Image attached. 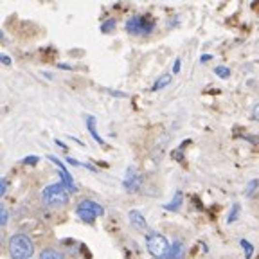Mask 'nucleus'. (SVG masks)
Returning <instances> with one entry per match:
<instances>
[{"mask_svg":"<svg viewBox=\"0 0 259 259\" xmlns=\"http://www.w3.org/2000/svg\"><path fill=\"white\" fill-rule=\"evenodd\" d=\"M85 121H87V130H89V133L92 135V139L99 146H105V140H103V137L97 133V126H95V124H97V119H95L94 115H87Z\"/></svg>","mask_w":259,"mask_h":259,"instance_id":"9","label":"nucleus"},{"mask_svg":"<svg viewBox=\"0 0 259 259\" xmlns=\"http://www.w3.org/2000/svg\"><path fill=\"white\" fill-rule=\"evenodd\" d=\"M7 193V178H2L0 180V196H6Z\"/></svg>","mask_w":259,"mask_h":259,"instance_id":"21","label":"nucleus"},{"mask_svg":"<svg viewBox=\"0 0 259 259\" xmlns=\"http://www.w3.org/2000/svg\"><path fill=\"white\" fill-rule=\"evenodd\" d=\"M146 246H148V252L152 254L153 258L166 259V256L169 252L171 243L166 240V236H162V234L150 232L146 234Z\"/></svg>","mask_w":259,"mask_h":259,"instance_id":"5","label":"nucleus"},{"mask_svg":"<svg viewBox=\"0 0 259 259\" xmlns=\"http://www.w3.org/2000/svg\"><path fill=\"white\" fill-rule=\"evenodd\" d=\"M58 67H60V69H63V70H72V67L67 65V63H58Z\"/></svg>","mask_w":259,"mask_h":259,"instance_id":"30","label":"nucleus"},{"mask_svg":"<svg viewBox=\"0 0 259 259\" xmlns=\"http://www.w3.org/2000/svg\"><path fill=\"white\" fill-rule=\"evenodd\" d=\"M252 117H254V121L259 122V105H256V107L252 108Z\"/></svg>","mask_w":259,"mask_h":259,"instance_id":"28","label":"nucleus"},{"mask_svg":"<svg viewBox=\"0 0 259 259\" xmlns=\"http://www.w3.org/2000/svg\"><path fill=\"white\" fill-rule=\"evenodd\" d=\"M0 61L6 65V67H9V65H11V58L7 56V54H2V56H0Z\"/></svg>","mask_w":259,"mask_h":259,"instance_id":"24","label":"nucleus"},{"mask_svg":"<svg viewBox=\"0 0 259 259\" xmlns=\"http://www.w3.org/2000/svg\"><path fill=\"white\" fill-rule=\"evenodd\" d=\"M211 60H213V54H202V56H200V63H207Z\"/></svg>","mask_w":259,"mask_h":259,"instance_id":"27","label":"nucleus"},{"mask_svg":"<svg viewBox=\"0 0 259 259\" xmlns=\"http://www.w3.org/2000/svg\"><path fill=\"white\" fill-rule=\"evenodd\" d=\"M7 221H9V211L6 207L0 209V223H2V227H6Z\"/></svg>","mask_w":259,"mask_h":259,"instance_id":"19","label":"nucleus"},{"mask_svg":"<svg viewBox=\"0 0 259 259\" xmlns=\"http://www.w3.org/2000/svg\"><path fill=\"white\" fill-rule=\"evenodd\" d=\"M240 245H241V248H243V254H245V258L246 259H252V256H254L252 243H250L248 240H240Z\"/></svg>","mask_w":259,"mask_h":259,"instance_id":"16","label":"nucleus"},{"mask_svg":"<svg viewBox=\"0 0 259 259\" xmlns=\"http://www.w3.org/2000/svg\"><path fill=\"white\" fill-rule=\"evenodd\" d=\"M180 69H182V61H180V58H177L175 63H173V74H178Z\"/></svg>","mask_w":259,"mask_h":259,"instance_id":"22","label":"nucleus"},{"mask_svg":"<svg viewBox=\"0 0 259 259\" xmlns=\"http://www.w3.org/2000/svg\"><path fill=\"white\" fill-rule=\"evenodd\" d=\"M214 74L218 77H221V79H229V77H230V69L225 67V65H220V67L214 69Z\"/></svg>","mask_w":259,"mask_h":259,"instance_id":"18","label":"nucleus"},{"mask_svg":"<svg viewBox=\"0 0 259 259\" xmlns=\"http://www.w3.org/2000/svg\"><path fill=\"white\" fill-rule=\"evenodd\" d=\"M107 92H108V94L115 95V97H128V94H124V92H115V90H110V89H108Z\"/></svg>","mask_w":259,"mask_h":259,"instance_id":"26","label":"nucleus"},{"mask_svg":"<svg viewBox=\"0 0 259 259\" xmlns=\"http://www.w3.org/2000/svg\"><path fill=\"white\" fill-rule=\"evenodd\" d=\"M240 211H241V203L236 202L232 207H230V213H229V216H227V223H229V225H230V223H234V221L240 218Z\"/></svg>","mask_w":259,"mask_h":259,"instance_id":"15","label":"nucleus"},{"mask_svg":"<svg viewBox=\"0 0 259 259\" xmlns=\"http://www.w3.org/2000/svg\"><path fill=\"white\" fill-rule=\"evenodd\" d=\"M183 256H185V246H183L182 241L177 240L171 243L169 252H168L166 259H183Z\"/></svg>","mask_w":259,"mask_h":259,"instance_id":"10","label":"nucleus"},{"mask_svg":"<svg viewBox=\"0 0 259 259\" xmlns=\"http://www.w3.org/2000/svg\"><path fill=\"white\" fill-rule=\"evenodd\" d=\"M47 160H51L52 164H56L58 175H60V182L63 183V185L70 191V193H77V185L74 183V178H72V175H70V171L67 169V166H65L58 157H54V155H49V157H47Z\"/></svg>","mask_w":259,"mask_h":259,"instance_id":"6","label":"nucleus"},{"mask_svg":"<svg viewBox=\"0 0 259 259\" xmlns=\"http://www.w3.org/2000/svg\"><path fill=\"white\" fill-rule=\"evenodd\" d=\"M173 158H177V160H180V162L183 160V153H182V150H180V148H178L177 152H173Z\"/></svg>","mask_w":259,"mask_h":259,"instance_id":"25","label":"nucleus"},{"mask_svg":"<svg viewBox=\"0 0 259 259\" xmlns=\"http://www.w3.org/2000/svg\"><path fill=\"white\" fill-rule=\"evenodd\" d=\"M67 160V164L70 166H76V168H79V166H83V162H79V160H76V158H72V157H67L65 158Z\"/></svg>","mask_w":259,"mask_h":259,"instance_id":"23","label":"nucleus"},{"mask_svg":"<svg viewBox=\"0 0 259 259\" xmlns=\"http://www.w3.org/2000/svg\"><path fill=\"white\" fill-rule=\"evenodd\" d=\"M140 185H142V178H140V175L135 171V168H128L126 169V175H124V180H122V187H124V191L126 193H137V191L140 189Z\"/></svg>","mask_w":259,"mask_h":259,"instance_id":"7","label":"nucleus"},{"mask_svg":"<svg viewBox=\"0 0 259 259\" xmlns=\"http://www.w3.org/2000/svg\"><path fill=\"white\" fill-rule=\"evenodd\" d=\"M40 259H65L63 258V254L61 252H58L56 248H44L42 252H40Z\"/></svg>","mask_w":259,"mask_h":259,"instance_id":"12","label":"nucleus"},{"mask_svg":"<svg viewBox=\"0 0 259 259\" xmlns=\"http://www.w3.org/2000/svg\"><path fill=\"white\" fill-rule=\"evenodd\" d=\"M155 26L157 22L152 15H133L126 20L124 29L128 34H133V36H148L155 31Z\"/></svg>","mask_w":259,"mask_h":259,"instance_id":"3","label":"nucleus"},{"mask_svg":"<svg viewBox=\"0 0 259 259\" xmlns=\"http://www.w3.org/2000/svg\"><path fill=\"white\" fill-rule=\"evenodd\" d=\"M54 142H56V146H60L61 150H67V144H65V142H61V140H60V139H56V140H54Z\"/></svg>","mask_w":259,"mask_h":259,"instance_id":"29","label":"nucleus"},{"mask_svg":"<svg viewBox=\"0 0 259 259\" xmlns=\"http://www.w3.org/2000/svg\"><path fill=\"white\" fill-rule=\"evenodd\" d=\"M76 214H77V218L83 221V223L94 225L95 220H97L99 216L105 214V207H103L101 203L94 202V200H89V198H85V200H81V202L77 203Z\"/></svg>","mask_w":259,"mask_h":259,"instance_id":"4","label":"nucleus"},{"mask_svg":"<svg viewBox=\"0 0 259 259\" xmlns=\"http://www.w3.org/2000/svg\"><path fill=\"white\" fill-rule=\"evenodd\" d=\"M7 252L11 259H31L34 256V243L27 234L16 232L7 241Z\"/></svg>","mask_w":259,"mask_h":259,"instance_id":"1","label":"nucleus"},{"mask_svg":"<svg viewBox=\"0 0 259 259\" xmlns=\"http://www.w3.org/2000/svg\"><path fill=\"white\" fill-rule=\"evenodd\" d=\"M171 83V76L169 74H162V76L158 77L157 81L153 83V87H152V90L153 92H158V90H162V89H166L168 85Z\"/></svg>","mask_w":259,"mask_h":259,"instance_id":"13","label":"nucleus"},{"mask_svg":"<svg viewBox=\"0 0 259 259\" xmlns=\"http://www.w3.org/2000/svg\"><path fill=\"white\" fill-rule=\"evenodd\" d=\"M182 202H183V193L182 191H177L175 196H173V200H171L169 203H164L162 207H164L166 211H169V213H177L178 209L182 207Z\"/></svg>","mask_w":259,"mask_h":259,"instance_id":"11","label":"nucleus"},{"mask_svg":"<svg viewBox=\"0 0 259 259\" xmlns=\"http://www.w3.org/2000/svg\"><path fill=\"white\" fill-rule=\"evenodd\" d=\"M70 200V191L65 187L61 182L51 183L42 191V202L51 209H61L65 207Z\"/></svg>","mask_w":259,"mask_h":259,"instance_id":"2","label":"nucleus"},{"mask_svg":"<svg viewBox=\"0 0 259 259\" xmlns=\"http://www.w3.org/2000/svg\"><path fill=\"white\" fill-rule=\"evenodd\" d=\"M40 162V157H36V155H31V157H26L24 160H22V164L24 166H36Z\"/></svg>","mask_w":259,"mask_h":259,"instance_id":"20","label":"nucleus"},{"mask_svg":"<svg viewBox=\"0 0 259 259\" xmlns=\"http://www.w3.org/2000/svg\"><path fill=\"white\" fill-rule=\"evenodd\" d=\"M115 26H117V20L115 18H108V20H105L101 24V32H105V34H108V32H112L115 29Z\"/></svg>","mask_w":259,"mask_h":259,"instance_id":"17","label":"nucleus"},{"mask_svg":"<svg viewBox=\"0 0 259 259\" xmlns=\"http://www.w3.org/2000/svg\"><path fill=\"white\" fill-rule=\"evenodd\" d=\"M128 220H130V225H132L135 230H139V232H148L150 234V225H148V221H146V218L142 216V213L140 211H137V209H132L130 213H128Z\"/></svg>","mask_w":259,"mask_h":259,"instance_id":"8","label":"nucleus"},{"mask_svg":"<svg viewBox=\"0 0 259 259\" xmlns=\"http://www.w3.org/2000/svg\"><path fill=\"white\" fill-rule=\"evenodd\" d=\"M258 189H259V180H258V178H252L250 182L246 183L245 195L248 196V198H254V196H256V193H258Z\"/></svg>","mask_w":259,"mask_h":259,"instance_id":"14","label":"nucleus"}]
</instances>
